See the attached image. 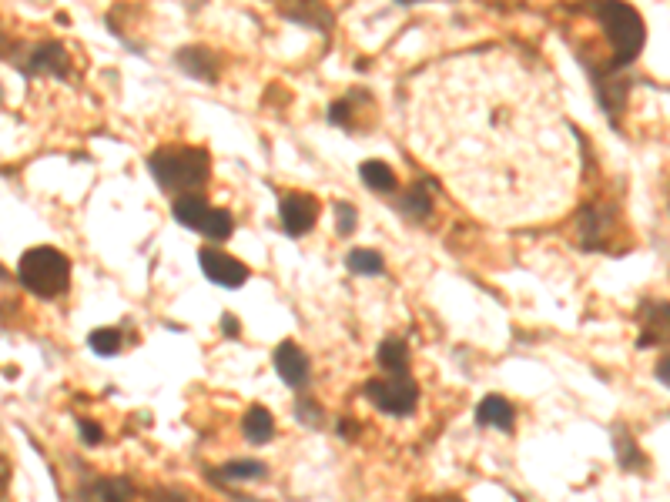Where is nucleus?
<instances>
[{"label": "nucleus", "instance_id": "nucleus-31", "mask_svg": "<svg viewBox=\"0 0 670 502\" xmlns=\"http://www.w3.org/2000/svg\"><path fill=\"white\" fill-rule=\"evenodd\" d=\"M222 328H225V332L238 335V322H235V315H225V318H222Z\"/></svg>", "mask_w": 670, "mask_h": 502}, {"label": "nucleus", "instance_id": "nucleus-23", "mask_svg": "<svg viewBox=\"0 0 670 502\" xmlns=\"http://www.w3.org/2000/svg\"><path fill=\"white\" fill-rule=\"evenodd\" d=\"M81 496L121 499V496H134V486L128 479H94V482H88V486H81Z\"/></svg>", "mask_w": 670, "mask_h": 502}, {"label": "nucleus", "instance_id": "nucleus-19", "mask_svg": "<svg viewBox=\"0 0 670 502\" xmlns=\"http://www.w3.org/2000/svg\"><path fill=\"white\" fill-rule=\"evenodd\" d=\"M359 175H362V181H366L372 191H379V195H392V191H396V185H399L396 171H392L386 161H366L359 168Z\"/></svg>", "mask_w": 670, "mask_h": 502}, {"label": "nucleus", "instance_id": "nucleus-28", "mask_svg": "<svg viewBox=\"0 0 670 502\" xmlns=\"http://www.w3.org/2000/svg\"><path fill=\"white\" fill-rule=\"evenodd\" d=\"M352 108H356V101H352V98H339L329 108V121L339 124V128H352Z\"/></svg>", "mask_w": 670, "mask_h": 502}, {"label": "nucleus", "instance_id": "nucleus-29", "mask_svg": "<svg viewBox=\"0 0 670 502\" xmlns=\"http://www.w3.org/2000/svg\"><path fill=\"white\" fill-rule=\"evenodd\" d=\"M78 429H81V439L88 442V446H98V442L104 439V432L98 422H88V419H78Z\"/></svg>", "mask_w": 670, "mask_h": 502}, {"label": "nucleus", "instance_id": "nucleus-27", "mask_svg": "<svg viewBox=\"0 0 670 502\" xmlns=\"http://www.w3.org/2000/svg\"><path fill=\"white\" fill-rule=\"evenodd\" d=\"M295 415H299L302 426H312V429L322 426V409L312 399H305V395H302L299 402H295Z\"/></svg>", "mask_w": 670, "mask_h": 502}, {"label": "nucleus", "instance_id": "nucleus-6", "mask_svg": "<svg viewBox=\"0 0 670 502\" xmlns=\"http://www.w3.org/2000/svg\"><path fill=\"white\" fill-rule=\"evenodd\" d=\"M637 322H640V349H654V345L670 342V302H660V298H647L637 308Z\"/></svg>", "mask_w": 670, "mask_h": 502}, {"label": "nucleus", "instance_id": "nucleus-11", "mask_svg": "<svg viewBox=\"0 0 670 502\" xmlns=\"http://www.w3.org/2000/svg\"><path fill=\"white\" fill-rule=\"evenodd\" d=\"M275 372H279V379L285 385L302 389V385L309 382V355L295 342H282L279 349H275Z\"/></svg>", "mask_w": 670, "mask_h": 502}, {"label": "nucleus", "instance_id": "nucleus-25", "mask_svg": "<svg viewBox=\"0 0 670 502\" xmlns=\"http://www.w3.org/2000/svg\"><path fill=\"white\" fill-rule=\"evenodd\" d=\"M88 345H91V352L111 359V355H118L124 349V335H121V328H94L88 335Z\"/></svg>", "mask_w": 670, "mask_h": 502}, {"label": "nucleus", "instance_id": "nucleus-4", "mask_svg": "<svg viewBox=\"0 0 670 502\" xmlns=\"http://www.w3.org/2000/svg\"><path fill=\"white\" fill-rule=\"evenodd\" d=\"M17 282H21L27 292L51 302V298H61L71 285V262H67L64 251H57L51 245L31 248L21 255L17 262Z\"/></svg>", "mask_w": 670, "mask_h": 502}, {"label": "nucleus", "instance_id": "nucleus-34", "mask_svg": "<svg viewBox=\"0 0 670 502\" xmlns=\"http://www.w3.org/2000/svg\"><path fill=\"white\" fill-rule=\"evenodd\" d=\"M399 4H416V0H399Z\"/></svg>", "mask_w": 670, "mask_h": 502}, {"label": "nucleus", "instance_id": "nucleus-5", "mask_svg": "<svg viewBox=\"0 0 670 502\" xmlns=\"http://www.w3.org/2000/svg\"><path fill=\"white\" fill-rule=\"evenodd\" d=\"M366 399L386 415H409L419 402V385L409 372H386L366 382Z\"/></svg>", "mask_w": 670, "mask_h": 502}, {"label": "nucleus", "instance_id": "nucleus-12", "mask_svg": "<svg viewBox=\"0 0 670 502\" xmlns=\"http://www.w3.org/2000/svg\"><path fill=\"white\" fill-rule=\"evenodd\" d=\"M476 422L486 426V429L513 432L516 412H513V405L503 399V395H486V399L476 405Z\"/></svg>", "mask_w": 670, "mask_h": 502}, {"label": "nucleus", "instance_id": "nucleus-18", "mask_svg": "<svg viewBox=\"0 0 670 502\" xmlns=\"http://www.w3.org/2000/svg\"><path fill=\"white\" fill-rule=\"evenodd\" d=\"M242 432H245V439L248 442H268L275 436V419H272V412L268 409H262V405H252V409L245 412V419H242Z\"/></svg>", "mask_w": 670, "mask_h": 502}, {"label": "nucleus", "instance_id": "nucleus-35", "mask_svg": "<svg viewBox=\"0 0 670 502\" xmlns=\"http://www.w3.org/2000/svg\"><path fill=\"white\" fill-rule=\"evenodd\" d=\"M0 278H4V268H0Z\"/></svg>", "mask_w": 670, "mask_h": 502}, {"label": "nucleus", "instance_id": "nucleus-17", "mask_svg": "<svg viewBox=\"0 0 670 502\" xmlns=\"http://www.w3.org/2000/svg\"><path fill=\"white\" fill-rule=\"evenodd\" d=\"M614 452H617V462L624 469H630V472H637V469H647V456L640 452V446H637V439H634V432H627L624 426H617L614 429Z\"/></svg>", "mask_w": 670, "mask_h": 502}, {"label": "nucleus", "instance_id": "nucleus-13", "mask_svg": "<svg viewBox=\"0 0 670 502\" xmlns=\"http://www.w3.org/2000/svg\"><path fill=\"white\" fill-rule=\"evenodd\" d=\"M178 64L198 81H218V57L208 47H185V51H178Z\"/></svg>", "mask_w": 670, "mask_h": 502}, {"label": "nucleus", "instance_id": "nucleus-8", "mask_svg": "<svg viewBox=\"0 0 670 502\" xmlns=\"http://www.w3.org/2000/svg\"><path fill=\"white\" fill-rule=\"evenodd\" d=\"M198 262H201V272L208 275V282H215L222 288H242L248 282V268L238 262V258L225 255V251L201 248L198 251Z\"/></svg>", "mask_w": 670, "mask_h": 502}, {"label": "nucleus", "instance_id": "nucleus-3", "mask_svg": "<svg viewBox=\"0 0 670 502\" xmlns=\"http://www.w3.org/2000/svg\"><path fill=\"white\" fill-rule=\"evenodd\" d=\"M148 168L161 191H168V195H185V191L205 188L208 175H212V158H208L205 148L175 144V148H158L151 154Z\"/></svg>", "mask_w": 670, "mask_h": 502}, {"label": "nucleus", "instance_id": "nucleus-15", "mask_svg": "<svg viewBox=\"0 0 670 502\" xmlns=\"http://www.w3.org/2000/svg\"><path fill=\"white\" fill-rule=\"evenodd\" d=\"M208 211H212V205H208L201 191H185V195H175V205H171V215H175L181 225H188L195 231L201 228V221H205Z\"/></svg>", "mask_w": 670, "mask_h": 502}, {"label": "nucleus", "instance_id": "nucleus-20", "mask_svg": "<svg viewBox=\"0 0 670 502\" xmlns=\"http://www.w3.org/2000/svg\"><path fill=\"white\" fill-rule=\"evenodd\" d=\"M346 268H349L352 275L372 278V275H382V272H386V258H382L379 251H372V248H356V251H349Z\"/></svg>", "mask_w": 670, "mask_h": 502}, {"label": "nucleus", "instance_id": "nucleus-9", "mask_svg": "<svg viewBox=\"0 0 670 502\" xmlns=\"http://www.w3.org/2000/svg\"><path fill=\"white\" fill-rule=\"evenodd\" d=\"M24 74L61 77V81H67V74H71V57H67L64 44H57V41L34 44V51L27 54V61H24Z\"/></svg>", "mask_w": 670, "mask_h": 502}, {"label": "nucleus", "instance_id": "nucleus-1", "mask_svg": "<svg viewBox=\"0 0 670 502\" xmlns=\"http://www.w3.org/2000/svg\"><path fill=\"white\" fill-rule=\"evenodd\" d=\"M409 128L419 154L483 218L533 221L560 208L557 121L526 67L503 57L436 67L413 98Z\"/></svg>", "mask_w": 670, "mask_h": 502}, {"label": "nucleus", "instance_id": "nucleus-24", "mask_svg": "<svg viewBox=\"0 0 670 502\" xmlns=\"http://www.w3.org/2000/svg\"><path fill=\"white\" fill-rule=\"evenodd\" d=\"M222 476H225V482H252V479H265L268 466L258 459H235L222 469Z\"/></svg>", "mask_w": 670, "mask_h": 502}, {"label": "nucleus", "instance_id": "nucleus-30", "mask_svg": "<svg viewBox=\"0 0 670 502\" xmlns=\"http://www.w3.org/2000/svg\"><path fill=\"white\" fill-rule=\"evenodd\" d=\"M654 375H657V382H660V385H667V389H670V355H664V359L657 362Z\"/></svg>", "mask_w": 670, "mask_h": 502}, {"label": "nucleus", "instance_id": "nucleus-33", "mask_svg": "<svg viewBox=\"0 0 670 502\" xmlns=\"http://www.w3.org/2000/svg\"><path fill=\"white\" fill-rule=\"evenodd\" d=\"M0 104H4V84H0Z\"/></svg>", "mask_w": 670, "mask_h": 502}, {"label": "nucleus", "instance_id": "nucleus-7", "mask_svg": "<svg viewBox=\"0 0 670 502\" xmlns=\"http://www.w3.org/2000/svg\"><path fill=\"white\" fill-rule=\"evenodd\" d=\"M279 218H282V228L289 231L292 238H299L319 221V201L305 195V191H289V195H282L279 201Z\"/></svg>", "mask_w": 670, "mask_h": 502}, {"label": "nucleus", "instance_id": "nucleus-10", "mask_svg": "<svg viewBox=\"0 0 670 502\" xmlns=\"http://www.w3.org/2000/svg\"><path fill=\"white\" fill-rule=\"evenodd\" d=\"M614 221H617V211H614V205H607V201H597V205H587L580 211V245L583 248H603L607 245V238L610 235V228H614Z\"/></svg>", "mask_w": 670, "mask_h": 502}, {"label": "nucleus", "instance_id": "nucleus-22", "mask_svg": "<svg viewBox=\"0 0 670 502\" xmlns=\"http://www.w3.org/2000/svg\"><path fill=\"white\" fill-rule=\"evenodd\" d=\"M379 365L382 372H409V349L402 339H386L379 345Z\"/></svg>", "mask_w": 670, "mask_h": 502}, {"label": "nucleus", "instance_id": "nucleus-2", "mask_svg": "<svg viewBox=\"0 0 670 502\" xmlns=\"http://www.w3.org/2000/svg\"><path fill=\"white\" fill-rule=\"evenodd\" d=\"M587 7L597 17V24L603 27L610 44V61L603 67V74H620L644 51L647 27L640 21V14L630 4H624V0H590Z\"/></svg>", "mask_w": 670, "mask_h": 502}, {"label": "nucleus", "instance_id": "nucleus-21", "mask_svg": "<svg viewBox=\"0 0 670 502\" xmlns=\"http://www.w3.org/2000/svg\"><path fill=\"white\" fill-rule=\"evenodd\" d=\"M201 235H205L208 241H228L232 238V231H235V218L228 215L225 208H212L205 215V221H201Z\"/></svg>", "mask_w": 670, "mask_h": 502}, {"label": "nucleus", "instance_id": "nucleus-26", "mask_svg": "<svg viewBox=\"0 0 670 502\" xmlns=\"http://www.w3.org/2000/svg\"><path fill=\"white\" fill-rule=\"evenodd\" d=\"M356 208L349 205V201H335V231L339 235H352L356 231Z\"/></svg>", "mask_w": 670, "mask_h": 502}, {"label": "nucleus", "instance_id": "nucleus-16", "mask_svg": "<svg viewBox=\"0 0 670 502\" xmlns=\"http://www.w3.org/2000/svg\"><path fill=\"white\" fill-rule=\"evenodd\" d=\"M396 208H399L406 218L426 221L429 215H433V198H429L426 185H423V181H419V185H413L409 191H402V195L396 198Z\"/></svg>", "mask_w": 670, "mask_h": 502}, {"label": "nucleus", "instance_id": "nucleus-14", "mask_svg": "<svg viewBox=\"0 0 670 502\" xmlns=\"http://www.w3.org/2000/svg\"><path fill=\"white\" fill-rule=\"evenodd\" d=\"M282 14L289 17V21L315 27V31H329V27H332V14H329V7H325L322 0H295V4L282 7Z\"/></svg>", "mask_w": 670, "mask_h": 502}, {"label": "nucleus", "instance_id": "nucleus-32", "mask_svg": "<svg viewBox=\"0 0 670 502\" xmlns=\"http://www.w3.org/2000/svg\"><path fill=\"white\" fill-rule=\"evenodd\" d=\"M7 54V37H4V31H0V57Z\"/></svg>", "mask_w": 670, "mask_h": 502}]
</instances>
